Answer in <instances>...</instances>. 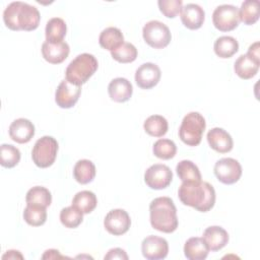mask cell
Listing matches in <instances>:
<instances>
[{"instance_id":"21","label":"cell","mask_w":260,"mask_h":260,"mask_svg":"<svg viewBox=\"0 0 260 260\" xmlns=\"http://www.w3.org/2000/svg\"><path fill=\"white\" fill-rule=\"evenodd\" d=\"M209 249L202 238L192 237L184 245L185 257L189 260H204L208 255Z\"/></svg>"},{"instance_id":"4","label":"cell","mask_w":260,"mask_h":260,"mask_svg":"<svg viewBox=\"0 0 260 260\" xmlns=\"http://www.w3.org/2000/svg\"><path fill=\"white\" fill-rule=\"evenodd\" d=\"M98 67L99 62L93 55L88 53L79 54L68 64L65 70L66 80L80 86L93 75Z\"/></svg>"},{"instance_id":"16","label":"cell","mask_w":260,"mask_h":260,"mask_svg":"<svg viewBox=\"0 0 260 260\" xmlns=\"http://www.w3.org/2000/svg\"><path fill=\"white\" fill-rule=\"evenodd\" d=\"M69 45L62 41L59 43L44 42L42 45V55L44 59L51 64L62 63L69 55Z\"/></svg>"},{"instance_id":"18","label":"cell","mask_w":260,"mask_h":260,"mask_svg":"<svg viewBox=\"0 0 260 260\" xmlns=\"http://www.w3.org/2000/svg\"><path fill=\"white\" fill-rule=\"evenodd\" d=\"M34 135L35 126L25 118H18L14 120L9 126V136L17 143H27Z\"/></svg>"},{"instance_id":"13","label":"cell","mask_w":260,"mask_h":260,"mask_svg":"<svg viewBox=\"0 0 260 260\" xmlns=\"http://www.w3.org/2000/svg\"><path fill=\"white\" fill-rule=\"evenodd\" d=\"M141 252L148 260L165 259L169 253V244L164 238L148 236L142 241Z\"/></svg>"},{"instance_id":"22","label":"cell","mask_w":260,"mask_h":260,"mask_svg":"<svg viewBox=\"0 0 260 260\" xmlns=\"http://www.w3.org/2000/svg\"><path fill=\"white\" fill-rule=\"evenodd\" d=\"M260 63L250 58L247 54L241 55L234 64L235 73L242 79H250L254 77L259 69Z\"/></svg>"},{"instance_id":"40","label":"cell","mask_w":260,"mask_h":260,"mask_svg":"<svg viewBox=\"0 0 260 260\" xmlns=\"http://www.w3.org/2000/svg\"><path fill=\"white\" fill-rule=\"evenodd\" d=\"M42 258H43V259H46V258L54 259V258H63V256L59 254V251H58V250L50 249V250H47V251L45 252V254L42 256Z\"/></svg>"},{"instance_id":"27","label":"cell","mask_w":260,"mask_h":260,"mask_svg":"<svg viewBox=\"0 0 260 260\" xmlns=\"http://www.w3.org/2000/svg\"><path fill=\"white\" fill-rule=\"evenodd\" d=\"M98 204L96 196L89 190H83L77 192L72 199V206L81 211L83 214L90 213Z\"/></svg>"},{"instance_id":"10","label":"cell","mask_w":260,"mask_h":260,"mask_svg":"<svg viewBox=\"0 0 260 260\" xmlns=\"http://www.w3.org/2000/svg\"><path fill=\"white\" fill-rule=\"evenodd\" d=\"M172 180L173 173L171 169L162 164H154L144 173V182L150 189H165L172 183Z\"/></svg>"},{"instance_id":"29","label":"cell","mask_w":260,"mask_h":260,"mask_svg":"<svg viewBox=\"0 0 260 260\" xmlns=\"http://www.w3.org/2000/svg\"><path fill=\"white\" fill-rule=\"evenodd\" d=\"M143 128L148 135L161 137L168 132L169 124L165 117L160 115H151L144 121Z\"/></svg>"},{"instance_id":"8","label":"cell","mask_w":260,"mask_h":260,"mask_svg":"<svg viewBox=\"0 0 260 260\" xmlns=\"http://www.w3.org/2000/svg\"><path fill=\"white\" fill-rule=\"evenodd\" d=\"M213 25L220 31H230L238 27L240 22L238 7L231 4L217 6L212 13Z\"/></svg>"},{"instance_id":"2","label":"cell","mask_w":260,"mask_h":260,"mask_svg":"<svg viewBox=\"0 0 260 260\" xmlns=\"http://www.w3.org/2000/svg\"><path fill=\"white\" fill-rule=\"evenodd\" d=\"M40 20L38 8L22 1L11 2L3 11V21L12 30H34L38 28Z\"/></svg>"},{"instance_id":"25","label":"cell","mask_w":260,"mask_h":260,"mask_svg":"<svg viewBox=\"0 0 260 260\" xmlns=\"http://www.w3.org/2000/svg\"><path fill=\"white\" fill-rule=\"evenodd\" d=\"M214 53L219 58H231L239 51V43L238 41L230 36H222L216 39L213 45Z\"/></svg>"},{"instance_id":"28","label":"cell","mask_w":260,"mask_h":260,"mask_svg":"<svg viewBox=\"0 0 260 260\" xmlns=\"http://www.w3.org/2000/svg\"><path fill=\"white\" fill-rule=\"evenodd\" d=\"M26 204L29 205H37L42 207L50 206L52 202V195L51 192L42 186H35L30 188L25 196Z\"/></svg>"},{"instance_id":"41","label":"cell","mask_w":260,"mask_h":260,"mask_svg":"<svg viewBox=\"0 0 260 260\" xmlns=\"http://www.w3.org/2000/svg\"><path fill=\"white\" fill-rule=\"evenodd\" d=\"M16 259V258H19V259H22L23 256L19 253V251H15V250H9L7 251L3 256H2V259Z\"/></svg>"},{"instance_id":"31","label":"cell","mask_w":260,"mask_h":260,"mask_svg":"<svg viewBox=\"0 0 260 260\" xmlns=\"http://www.w3.org/2000/svg\"><path fill=\"white\" fill-rule=\"evenodd\" d=\"M178 177L183 181H200L201 174L198 167L191 160L183 159L178 162L176 167Z\"/></svg>"},{"instance_id":"33","label":"cell","mask_w":260,"mask_h":260,"mask_svg":"<svg viewBox=\"0 0 260 260\" xmlns=\"http://www.w3.org/2000/svg\"><path fill=\"white\" fill-rule=\"evenodd\" d=\"M21 157L19 149L11 144H2L0 146V164L4 168L15 167Z\"/></svg>"},{"instance_id":"5","label":"cell","mask_w":260,"mask_h":260,"mask_svg":"<svg viewBox=\"0 0 260 260\" xmlns=\"http://www.w3.org/2000/svg\"><path fill=\"white\" fill-rule=\"evenodd\" d=\"M206 127L204 117L198 112L188 113L179 128L180 139L189 146H197L202 139Z\"/></svg>"},{"instance_id":"1","label":"cell","mask_w":260,"mask_h":260,"mask_svg":"<svg viewBox=\"0 0 260 260\" xmlns=\"http://www.w3.org/2000/svg\"><path fill=\"white\" fill-rule=\"evenodd\" d=\"M178 196L184 205L191 206L200 212L209 211L215 203V190L205 181H186L181 184Z\"/></svg>"},{"instance_id":"35","label":"cell","mask_w":260,"mask_h":260,"mask_svg":"<svg viewBox=\"0 0 260 260\" xmlns=\"http://www.w3.org/2000/svg\"><path fill=\"white\" fill-rule=\"evenodd\" d=\"M111 56L120 63H130L137 58V49L133 44L124 42L118 48L111 51Z\"/></svg>"},{"instance_id":"38","label":"cell","mask_w":260,"mask_h":260,"mask_svg":"<svg viewBox=\"0 0 260 260\" xmlns=\"http://www.w3.org/2000/svg\"><path fill=\"white\" fill-rule=\"evenodd\" d=\"M105 259H124L127 260L128 259V255L126 254V252L121 249V248H114L109 250V252L107 253V255H105Z\"/></svg>"},{"instance_id":"30","label":"cell","mask_w":260,"mask_h":260,"mask_svg":"<svg viewBox=\"0 0 260 260\" xmlns=\"http://www.w3.org/2000/svg\"><path fill=\"white\" fill-rule=\"evenodd\" d=\"M240 21L244 24L252 25L259 19V1L247 0L244 1L239 9Z\"/></svg>"},{"instance_id":"34","label":"cell","mask_w":260,"mask_h":260,"mask_svg":"<svg viewBox=\"0 0 260 260\" xmlns=\"http://www.w3.org/2000/svg\"><path fill=\"white\" fill-rule=\"evenodd\" d=\"M152 151L153 154L160 159H171L177 153V146L173 140L162 138L154 142Z\"/></svg>"},{"instance_id":"7","label":"cell","mask_w":260,"mask_h":260,"mask_svg":"<svg viewBox=\"0 0 260 260\" xmlns=\"http://www.w3.org/2000/svg\"><path fill=\"white\" fill-rule=\"evenodd\" d=\"M142 36L147 45L154 49L166 48L172 39L170 28L159 20H150L142 28Z\"/></svg>"},{"instance_id":"23","label":"cell","mask_w":260,"mask_h":260,"mask_svg":"<svg viewBox=\"0 0 260 260\" xmlns=\"http://www.w3.org/2000/svg\"><path fill=\"white\" fill-rule=\"evenodd\" d=\"M67 26L65 21L60 17H53L48 20L45 28L46 41L50 43L62 42L66 36Z\"/></svg>"},{"instance_id":"26","label":"cell","mask_w":260,"mask_h":260,"mask_svg":"<svg viewBox=\"0 0 260 260\" xmlns=\"http://www.w3.org/2000/svg\"><path fill=\"white\" fill-rule=\"evenodd\" d=\"M95 166L89 159H79L73 168L74 179L79 184H88L95 177Z\"/></svg>"},{"instance_id":"20","label":"cell","mask_w":260,"mask_h":260,"mask_svg":"<svg viewBox=\"0 0 260 260\" xmlns=\"http://www.w3.org/2000/svg\"><path fill=\"white\" fill-rule=\"evenodd\" d=\"M202 239L206 243L209 251L216 252L222 249L229 242L228 232L218 225H212L205 229Z\"/></svg>"},{"instance_id":"24","label":"cell","mask_w":260,"mask_h":260,"mask_svg":"<svg viewBox=\"0 0 260 260\" xmlns=\"http://www.w3.org/2000/svg\"><path fill=\"white\" fill-rule=\"evenodd\" d=\"M99 43L104 49L113 51L124 43V36L118 27L109 26L101 32Z\"/></svg>"},{"instance_id":"19","label":"cell","mask_w":260,"mask_h":260,"mask_svg":"<svg viewBox=\"0 0 260 260\" xmlns=\"http://www.w3.org/2000/svg\"><path fill=\"white\" fill-rule=\"evenodd\" d=\"M108 92L112 101L116 103H125L132 96L133 87L128 79L124 77H117L109 83Z\"/></svg>"},{"instance_id":"9","label":"cell","mask_w":260,"mask_h":260,"mask_svg":"<svg viewBox=\"0 0 260 260\" xmlns=\"http://www.w3.org/2000/svg\"><path fill=\"white\" fill-rule=\"evenodd\" d=\"M213 171L217 180L225 185L238 182L242 176V167L240 162L232 157L218 159L214 165Z\"/></svg>"},{"instance_id":"14","label":"cell","mask_w":260,"mask_h":260,"mask_svg":"<svg viewBox=\"0 0 260 260\" xmlns=\"http://www.w3.org/2000/svg\"><path fill=\"white\" fill-rule=\"evenodd\" d=\"M161 76L159 67L154 63H143L135 72V82L142 89H149L155 86Z\"/></svg>"},{"instance_id":"11","label":"cell","mask_w":260,"mask_h":260,"mask_svg":"<svg viewBox=\"0 0 260 260\" xmlns=\"http://www.w3.org/2000/svg\"><path fill=\"white\" fill-rule=\"evenodd\" d=\"M131 219L124 209H113L107 213L104 219V226L108 233L114 236H121L128 232Z\"/></svg>"},{"instance_id":"39","label":"cell","mask_w":260,"mask_h":260,"mask_svg":"<svg viewBox=\"0 0 260 260\" xmlns=\"http://www.w3.org/2000/svg\"><path fill=\"white\" fill-rule=\"evenodd\" d=\"M247 55L250 58H252L253 60H255L256 62L260 63V44H259V42H255L249 47Z\"/></svg>"},{"instance_id":"15","label":"cell","mask_w":260,"mask_h":260,"mask_svg":"<svg viewBox=\"0 0 260 260\" xmlns=\"http://www.w3.org/2000/svg\"><path fill=\"white\" fill-rule=\"evenodd\" d=\"M181 21L189 29H198L205 19L203 8L195 3H188L181 10Z\"/></svg>"},{"instance_id":"6","label":"cell","mask_w":260,"mask_h":260,"mask_svg":"<svg viewBox=\"0 0 260 260\" xmlns=\"http://www.w3.org/2000/svg\"><path fill=\"white\" fill-rule=\"evenodd\" d=\"M58 142L52 136H43L38 139L31 150V158L35 165L45 169L51 167L57 156Z\"/></svg>"},{"instance_id":"37","label":"cell","mask_w":260,"mask_h":260,"mask_svg":"<svg viewBox=\"0 0 260 260\" xmlns=\"http://www.w3.org/2000/svg\"><path fill=\"white\" fill-rule=\"evenodd\" d=\"M160 12L168 18H174L181 13L183 2L182 0H159L157 2Z\"/></svg>"},{"instance_id":"32","label":"cell","mask_w":260,"mask_h":260,"mask_svg":"<svg viewBox=\"0 0 260 260\" xmlns=\"http://www.w3.org/2000/svg\"><path fill=\"white\" fill-rule=\"evenodd\" d=\"M24 221L32 226L43 225L47 220L46 207L27 204L23 210Z\"/></svg>"},{"instance_id":"12","label":"cell","mask_w":260,"mask_h":260,"mask_svg":"<svg viewBox=\"0 0 260 260\" xmlns=\"http://www.w3.org/2000/svg\"><path fill=\"white\" fill-rule=\"evenodd\" d=\"M81 93V87L70 83L68 80H62L57 86L55 92V102L62 109L72 108L78 101Z\"/></svg>"},{"instance_id":"17","label":"cell","mask_w":260,"mask_h":260,"mask_svg":"<svg viewBox=\"0 0 260 260\" xmlns=\"http://www.w3.org/2000/svg\"><path fill=\"white\" fill-rule=\"evenodd\" d=\"M207 141L209 146L219 152V153H226L233 149L234 141L232 136L222 128L215 127L210 129L207 132Z\"/></svg>"},{"instance_id":"3","label":"cell","mask_w":260,"mask_h":260,"mask_svg":"<svg viewBox=\"0 0 260 260\" xmlns=\"http://www.w3.org/2000/svg\"><path fill=\"white\" fill-rule=\"evenodd\" d=\"M150 224L162 233H173L178 228L177 208L170 197L154 198L149 204Z\"/></svg>"},{"instance_id":"36","label":"cell","mask_w":260,"mask_h":260,"mask_svg":"<svg viewBox=\"0 0 260 260\" xmlns=\"http://www.w3.org/2000/svg\"><path fill=\"white\" fill-rule=\"evenodd\" d=\"M60 220L65 228L75 229L82 222L83 213L71 205L61 210Z\"/></svg>"}]
</instances>
